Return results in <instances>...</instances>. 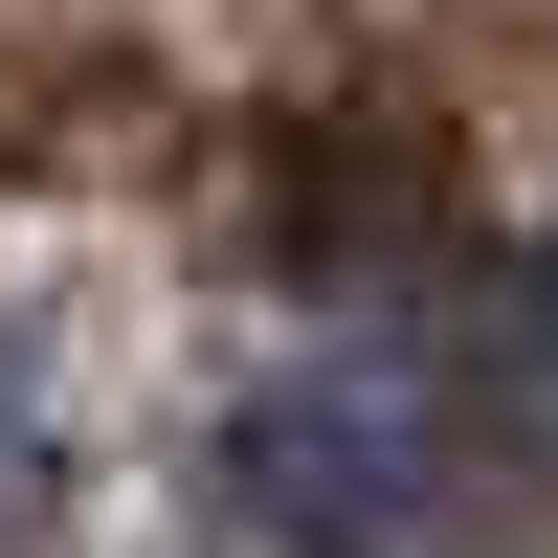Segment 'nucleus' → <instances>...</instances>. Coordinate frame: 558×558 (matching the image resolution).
<instances>
[{
	"instance_id": "nucleus-1",
	"label": "nucleus",
	"mask_w": 558,
	"mask_h": 558,
	"mask_svg": "<svg viewBox=\"0 0 558 558\" xmlns=\"http://www.w3.org/2000/svg\"><path fill=\"white\" fill-rule=\"evenodd\" d=\"M470 470H492V402H470V336H447L425 291H336L291 357H268V402H246V514L313 536V558L447 536Z\"/></svg>"
},
{
	"instance_id": "nucleus-2",
	"label": "nucleus",
	"mask_w": 558,
	"mask_h": 558,
	"mask_svg": "<svg viewBox=\"0 0 558 558\" xmlns=\"http://www.w3.org/2000/svg\"><path fill=\"white\" fill-rule=\"evenodd\" d=\"M23 536H45V402L0 380V558H23Z\"/></svg>"
},
{
	"instance_id": "nucleus-3",
	"label": "nucleus",
	"mask_w": 558,
	"mask_h": 558,
	"mask_svg": "<svg viewBox=\"0 0 558 558\" xmlns=\"http://www.w3.org/2000/svg\"><path fill=\"white\" fill-rule=\"evenodd\" d=\"M536 425H558V291H536Z\"/></svg>"
}]
</instances>
